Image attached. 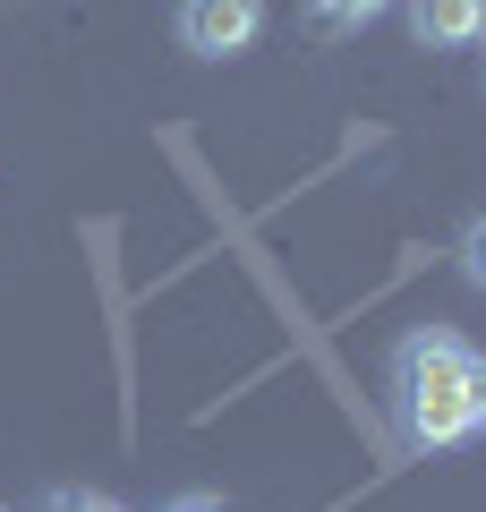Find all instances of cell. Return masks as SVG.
Masks as SVG:
<instances>
[{
    "mask_svg": "<svg viewBox=\"0 0 486 512\" xmlns=\"http://www.w3.org/2000/svg\"><path fill=\"white\" fill-rule=\"evenodd\" d=\"M469 359H478V350H469L452 325L401 333V350H393L401 444H418V453H452V444L469 436Z\"/></svg>",
    "mask_w": 486,
    "mask_h": 512,
    "instance_id": "obj_1",
    "label": "cell"
},
{
    "mask_svg": "<svg viewBox=\"0 0 486 512\" xmlns=\"http://www.w3.org/2000/svg\"><path fill=\"white\" fill-rule=\"evenodd\" d=\"M265 35V0H180V52L197 60H239Z\"/></svg>",
    "mask_w": 486,
    "mask_h": 512,
    "instance_id": "obj_2",
    "label": "cell"
},
{
    "mask_svg": "<svg viewBox=\"0 0 486 512\" xmlns=\"http://www.w3.org/2000/svg\"><path fill=\"white\" fill-rule=\"evenodd\" d=\"M410 35L427 52H452V43L486 35V0H410Z\"/></svg>",
    "mask_w": 486,
    "mask_h": 512,
    "instance_id": "obj_3",
    "label": "cell"
},
{
    "mask_svg": "<svg viewBox=\"0 0 486 512\" xmlns=\"http://www.w3.org/2000/svg\"><path fill=\"white\" fill-rule=\"evenodd\" d=\"M384 9H393V0H307V26H316V35H359Z\"/></svg>",
    "mask_w": 486,
    "mask_h": 512,
    "instance_id": "obj_4",
    "label": "cell"
},
{
    "mask_svg": "<svg viewBox=\"0 0 486 512\" xmlns=\"http://www.w3.org/2000/svg\"><path fill=\"white\" fill-rule=\"evenodd\" d=\"M461 274H469V282L486 291V214H478V222L461 231Z\"/></svg>",
    "mask_w": 486,
    "mask_h": 512,
    "instance_id": "obj_5",
    "label": "cell"
},
{
    "mask_svg": "<svg viewBox=\"0 0 486 512\" xmlns=\"http://www.w3.org/2000/svg\"><path fill=\"white\" fill-rule=\"evenodd\" d=\"M469 436H486V359H469Z\"/></svg>",
    "mask_w": 486,
    "mask_h": 512,
    "instance_id": "obj_6",
    "label": "cell"
},
{
    "mask_svg": "<svg viewBox=\"0 0 486 512\" xmlns=\"http://www.w3.org/2000/svg\"><path fill=\"white\" fill-rule=\"evenodd\" d=\"M52 512H120V504H111V495H86V487H60Z\"/></svg>",
    "mask_w": 486,
    "mask_h": 512,
    "instance_id": "obj_7",
    "label": "cell"
},
{
    "mask_svg": "<svg viewBox=\"0 0 486 512\" xmlns=\"http://www.w3.org/2000/svg\"><path fill=\"white\" fill-rule=\"evenodd\" d=\"M171 512H222V495H180Z\"/></svg>",
    "mask_w": 486,
    "mask_h": 512,
    "instance_id": "obj_8",
    "label": "cell"
}]
</instances>
